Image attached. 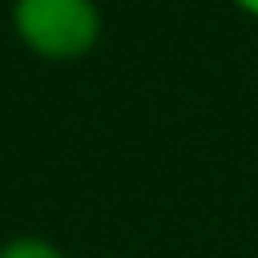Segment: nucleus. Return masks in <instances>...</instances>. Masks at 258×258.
Segmentation results:
<instances>
[{"label": "nucleus", "mask_w": 258, "mask_h": 258, "mask_svg": "<svg viewBox=\"0 0 258 258\" xmlns=\"http://www.w3.org/2000/svg\"><path fill=\"white\" fill-rule=\"evenodd\" d=\"M8 20L16 40L36 60L48 64L85 60L105 32V16L97 0H12Z\"/></svg>", "instance_id": "1"}, {"label": "nucleus", "mask_w": 258, "mask_h": 258, "mask_svg": "<svg viewBox=\"0 0 258 258\" xmlns=\"http://www.w3.org/2000/svg\"><path fill=\"white\" fill-rule=\"evenodd\" d=\"M0 258H69V254L40 234H16V238L0 242Z\"/></svg>", "instance_id": "2"}, {"label": "nucleus", "mask_w": 258, "mask_h": 258, "mask_svg": "<svg viewBox=\"0 0 258 258\" xmlns=\"http://www.w3.org/2000/svg\"><path fill=\"white\" fill-rule=\"evenodd\" d=\"M230 4H234L242 16H254V20H258V0H230Z\"/></svg>", "instance_id": "3"}, {"label": "nucleus", "mask_w": 258, "mask_h": 258, "mask_svg": "<svg viewBox=\"0 0 258 258\" xmlns=\"http://www.w3.org/2000/svg\"><path fill=\"white\" fill-rule=\"evenodd\" d=\"M109 258H125V254H109Z\"/></svg>", "instance_id": "4"}]
</instances>
